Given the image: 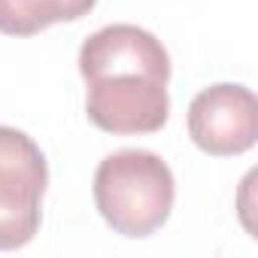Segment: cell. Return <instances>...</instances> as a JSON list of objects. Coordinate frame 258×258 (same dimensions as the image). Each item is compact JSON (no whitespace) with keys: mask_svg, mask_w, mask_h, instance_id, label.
I'll use <instances>...</instances> for the list:
<instances>
[{"mask_svg":"<svg viewBox=\"0 0 258 258\" xmlns=\"http://www.w3.org/2000/svg\"><path fill=\"white\" fill-rule=\"evenodd\" d=\"M85 112L106 134H155L167 124L170 55L137 25H106L79 49Z\"/></svg>","mask_w":258,"mask_h":258,"instance_id":"6da1fadb","label":"cell"},{"mask_svg":"<svg viewBox=\"0 0 258 258\" xmlns=\"http://www.w3.org/2000/svg\"><path fill=\"white\" fill-rule=\"evenodd\" d=\"M176 198L167 161L146 149H118L94 170V204L103 222L121 237L155 234Z\"/></svg>","mask_w":258,"mask_h":258,"instance_id":"7a4b0ae2","label":"cell"},{"mask_svg":"<svg viewBox=\"0 0 258 258\" xmlns=\"http://www.w3.org/2000/svg\"><path fill=\"white\" fill-rule=\"evenodd\" d=\"M49 167L40 146L16 127L0 124V249H22L43 219Z\"/></svg>","mask_w":258,"mask_h":258,"instance_id":"3957f363","label":"cell"},{"mask_svg":"<svg viewBox=\"0 0 258 258\" xmlns=\"http://www.w3.org/2000/svg\"><path fill=\"white\" fill-rule=\"evenodd\" d=\"M188 137L207 155H240L258 140V100L246 85L219 82L195 94L188 106Z\"/></svg>","mask_w":258,"mask_h":258,"instance_id":"277c9868","label":"cell"},{"mask_svg":"<svg viewBox=\"0 0 258 258\" xmlns=\"http://www.w3.org/2000/svg\"><path fill=\"white\" fill-rule=\"evenodd\" d=\"M97 0H0V34L34 37L58 22H76Z\"/></svg>","mask_w":258,"mask_h":258,"instance_id":"5b68a950","label":"cell"}]
</instances>
